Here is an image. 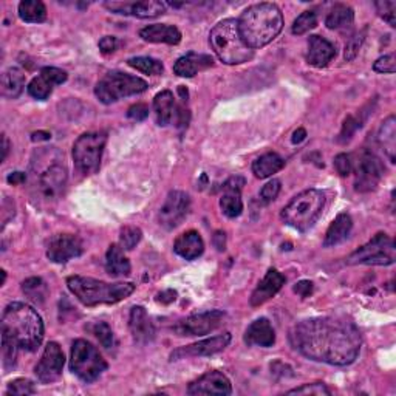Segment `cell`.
Here are the masks:
<instances>
[{
  "label": "cell",
  "mask_w": 396,
  "mask_h": 396,
  "mask_svg": "<svg viewBox=\"0 0 396 396\" xmlns=\"http://www.w3.org/2000/svg\"><path fill=\"white\" fill-rule=\"evenodd\" d=\"M67 285L75 297L85 307L112 305L129 297L135 291L133 283H107L82 276L68 277Z\"/></svg>",
  "instance_id": "cell-4"
},
{
  "label": "cell",
  "mask_w": 396,
  "mask_h": 396,
  "mask_svg": "<svg viewBox=\"0 0 396 396\" xmlns=\"http://www.w3.org/2000/svg\"><path fill=\"white\" fill-rule=\"evenodd\" d=\"M231 342V335L223 333V335L214 336L209 339H203L200 342L191 344L187 347L177 348L175 352H172L171 361H178L185 358H197V356H212L216 353L223 352L225 348Z\"/></svg>",
  "instance_id": "cell-17"
},
{
  "label": "cell",
  "mask_w": 396,
  "mask_h": 396,
  "mask_svg": "<svg viewBox=\"0 0 396 396\" xmlns=\"http://www.w3.org/2000/svg\"><path fill=\"white\" fill-rule=\"evenodd\" d=\"M225 313L220 310H211L204 313H197L178 322L175 330L180 336H203L217 330L223 323Z\"/></svg>",
  "instance_id": "cell-13"
},
{
  "label": "cell",
  "mask_w": 396,
  "mask_h": 396,
  "mask_svg": "<svg viewBox=\"0 0 396 396\" xmlns=\"http://www.w3.org/2000/svg\"><path fill=\"white\" fill-rule=\"evenodd\" d=\"M93 335L97 336V339L101 342V345L110 350V348H113L116 345V339L112 328L109 327V323L106 322H97L93 326Z\"/></svg>",
  "instance_id": "cell-40"
},
{
  "label": "cell",
  "mask_w": 396,
  "mask_h": 396,
  "mask_svg": "<svg viewBox=\"0 0 396 396\" xmlns=\"http://www.w3.org/2000/svg\"><path fill=\"white\" fill-rule=\"evenodd\" d=\"M295 292H297L300 297L311 296L313 295V283L310 280H300L299 283H296Z\"/></svg>",
  "instance_id": "cell-53"
},
{
  "label": "cell",
  "mask_w": 396,
  "mask_h": 396,
  "mask_svg": "<svg viewBox=\"0 0 396 396\" xmlns=\"http://www.w3.org/2000/svg\"><path fill=\"white\" fill-rule=\"evenodd\" d=\"M326 206V194L318 189H307L285 206L282 220L297 231H308L321 217Z\"/></svg>",
  "instance_id": "cell-6"
},
{
  "label": "cell",
  "mask_w": 396,
  "mask_h": 396,
  "mask_svg": "<svg viewBox=\"0 0 396 396\" xmlns=\"http://www.w3.org/2000/svg\"><path fill=\"white\" fill-rule=\"evenodd\" d=\"M191 209V198L183 191H172L166 197V200L160 209V225L166 229H173L183 223Z\"/></svg>",
  "instance_id": "cell-14"
},
{
  "label": "cell",
  "mask_w": 396,
  "mask_h": 396,
  "mask_svg": "<svg viewBox=\"0 0 396 396\" xmlns=\"http://www.w3.org/2000/svg\"><path fill=\"white\" fill-rule=\"evenodd\" d=\"M335 168H336L339 175H342V177L350 175L352 171H353V161H352L350 155L339 154V155L335 158Z\"/></svg>",
  "instance_id": "cell-48"
},
{
  "label": "cell",
  "mask_w": 396,
  "mask_h": 396,
  "mask_svg": "<svg viewBox=\"0 0 396 396\" xmlns=\"http://www.w3.org/2000/svg\"><path fill=\"white\" fill-rule=\"evenodd\" d=\"M142 237L141 229L137 226H124L121 229V235H120V243L123 249H133L137 245L140 243Z\"/></svg>",
  "instance_id": "cell-41"
},
{
  "label": "cell",
  "mask_w": 396,
  "mask_h": 396,
  "mask_svg": "<svg viewBox=\"0 0 396 396\" xmlns=\"http://www.w3.org/2000/svg\"><path fill=\"white\" fill-rule=\"evenodd\" d=\"M23 87H25V75H23L20 68L11 67L4 71L2 81H0V92H2L4 98H19L20 93L23 92Z\"/></svg>",
  "instance_id": "cell-28"
},
{
  "label": "cell",
  "mask_w": 396,
  "mask_h": 396,
  "mask_svg": "<svg viewBox=\"0 0 396 396\" xmlns=\"http://www.w3.org/2000/svg\"><path fill=\"white\" fill-rule=\"evenodd\" d=\"M239 30L249 49H262L273 42L283 28V16L274 4H256L240 16Z\"/></svg>",
  "instance_id": "cell-3"
},
{
  "label": "cell",
  "mask_w": 396,
  "mask_h": 396,
  "mask_svg": "<svg viewBox=\"0 0 396 396\" xmlns=\"http://www.w3.org/2000/svg\"><path fill=\"white\" fill-rule=\"evenodd\" d=\"M280 192V181L279 180H271L268 181V183L262 187V191H260V197H262V200L265 203L273 202L277 198Z\"/></svg>",
  "instance_id": "cell-47"
},
{
  "label": "cell",
  "mask_w": 396,
  "mask_h": 396,
  "mask_svg": "<svg viewBox=\"0 0 396 396\" xmlns=\"http://www.w3.org/2000/svg\"><path fill=\"white\" fill-rule=\"evenodd\" d=\"M352 228H353L352 217L345 212L339 214L328 228V231L326 234V240H323V247L326 248L336 247V245L347 240L348 235L352 233Z\"/></svg>",
  "instance_id": "cell-26"
},
{
  "label": "cell",
  "mask_w": 396,
  "mask_h": 396,
  "mask_svg": "<svg viewBox=\"0 0 396 396\" xmlns=\"http://www.w3.org/2000/svg\"><path fill=\"white\" fill-rule=\"evenodd\" d=\"M209 42L214 53L228 66H239L252 58V49L245 44L235 19H225L211 30Z\"/></svg>",
  "instance_id": "cell-5"
},
{
  "label": "cell",
  "mask_w": 396,
  "mask_h": 396,
  "mask_svg": "<svg viewBox=\"0 0 396 396\" xmlns=\"http://www.w3.org/2000/svg\"><path fill=\"white\" fill-rule=\"evenodd\" d=\"M361 121L356 120L354 116H348L344 125H342V132H340V141L345 142V141H350L352 137L354 135V132L361 129Z\"/></svg>",
  "instance_id": "cell-49"
},
{
  "label": "cell",
  "mask_w": 396,
  "mask_h": 396,
  "mask_svg": "<svg viewBox=\"0 0 396 396\" xmlns=\"http://www.w3.org/2000/svg\"><path fill=\"white\" fill-rule=\"evenodd\" d=\"M22 291L36 305H42L47 296H49V287H47V283L41 277H30L22 283Z\"/></svg>",
  "instance_id": "cell-34"
},
{
  "label": "cell",
  "mask_w": 396,
  "mask_h": 396,
  "mask_svg": "<svg viewBox=\"0 0 396 396\" xmlns=\"http://www.w3.org/2000/svg\"><path fill=\"white\" fill-rule=\"evenodd\" d=\"M147 90V82L144 79L133 76L123 71H110L97 84L94 93L101 102L112 104L123 98L132 97Z\"/></svg>",
  "instance_id": "cell-8"
},
{
  "label": "cell",
  "mask_w": 396,
  "mask_h": 396,
  "mask_svg": "<svg viewBox=\"0 0 396 396\" xmlns=\"http://www.w3.org/2000/svg\"><path fill=\"white\" fill-rule=\"evenodd\" d=\"M175 299H177V292L173 291V290H168V291L160 292L156 300H158V302H161V304H171Z\"/></svg>",
  "instance_id": "cell-55"
},
{
  "label": "cell",
  "mask_w": 396,
  "mask_h": 396,
  "mask_svg": "<svg viewBox=\"0 0 396 396\" xmlns=\"http://www.w3.org/2000/svg\"><path fill=\"white\" fill-rule=\"evenodd\" d=\"M154 112L158 125H169L177 113V106L173 94L169 90H163L154 98Z\"/></svg>",
  "instance_id": "cell-27"
},
{
  "label": "cell",
  "mask_w": 396,
  "mask_h": 396,
  "mask_svg": "<svg viewBox=\"0 0 396 396\" xmlns=\"http://www.w3.org/2000/svg\"><path fill=\"white\" fill-rule=\"evenodd\" d=\"M353 20H354V13L352 8L339 4L333 6V10L328 13L326 19V25L330 30H345L353 25Z\"/></svg>",
  "instance_id": "cell-32"
},
{
  "label": "cell",
  "mask_w": 396,
  "mask_h": 396,
  "mask_svg": "<svg viewBox=\"0 0 396 396\" xmlns=\"http://www.w3.org/2000/svg\"><path fill=\"white\" fill-rule=\"evenodd\" d=\"M305 137H307L305 129H297L295 132V135H292V142H295V144H299V142H302L305 140Z\"/></svg>",
  "instance_id": "cell-58"
},
{
  "label": "cell",
  "mask_w": 396,
  "mask_h": 396,
  "mask_svg": "<svg viewBox=\"0 0 396 396\" xmlns=\"http://www.w3.org/2000/svg\"><path fill=\"white\" fill-rule=\"evenodd\" d=\"M378 14L389 23L390 27H396V2L393 0H379L375 4Z\"/></svg>",
  "instance_id": "cell-42"
},
{
  "label": "cell",
  "mask_w": 396,
  "mask_h": 396,
  "mask_svg": "<svg viewBox=\"0 0 396 396\" xmlns=\"http://www.w3.org/2000/svg\"><path fill=\"white\" fill-rule=\"evenodd\" d=\"M384 164L379 158L370 152V150H364L359 155L358 163L354 166V189L358 192H371L378 187L379 181L384 175Z\"/></svg>",
  "instance_id": "cell-12"
},
{
  "label": "cell",
  "mask_w": 396,
  "mask_h": 396,
  "mask_svg": "<svg viewBox=\"0 0 396 396\" xmlns=\"http://www.w3.org/2000/svg\"><path fill=\"white\" fill-rule=\"evenodd\" d=\"M396 259V248L392 237L387 234H376L369 243L347 259L348 265H393Z\"/></svg>",
  "instance_id": "cell-10"
},
{
  "label": "cell",
  "mask_w": 396,
  "mask_h": 396,
  "mask_svg": "<svg viewBox=\"0 0 396 396\" xmlns=\"http://www.w3.org/2000/svg\"><path fill=\"white\" fill-rule=\"evenodd\" d=\"M290 340L305 358L338 367L354 362L362 344L358 327L352 321L335 316L296 323L290 333Z\"/></svg>",
  "instance_id": "cell-1"
},
{
  "label": "cell",
  "mask_w": 396,
  "mask_h": 396,
  "mask_svg": "<svg viewBox=\"0 0 396 396\" xmlns=\"http://www.w3.org/2000/svg\"><path fill=\"white\" fill-rule=\"evenodd\" d=\"M70 370L81 379L90 384L107 370V362L102 358L99 350L89 340L76 339L71 347Z\"/></svg>",
  "instance_id": "cell-7"
},
{
  "label": "cell",
  "mask_w": 396,
  "mask_h": 396,
  "mask_svg": "<svg viewBox=\"0 0 396 396\" xmlns=\"http://www.w3.org/2000/svg\"><path fill=\"white\" fill-rule=\"evenodd\" d=\"M283 285H285V277L274 268L268 269L266 276L264 277L262 282H259L257 288L254 290V292H252L251 305L260 307L262 304H265L266 300L274 297L277 292L280 291Z\"/></svg>",
  "instance_id": "cell-20"
},
{
  "label": "cell",
  "mask_w": 396,
  "mask_h": 396,
  "mask_svg": "<svg viewBox=\"0 0 396 396\" xmlns=\"http://www.w3.org/2000/svg\"><path fill=\"white\" fill-rule=\"evenodd\" d=\"M214 66V59L208 54H198V53H187L186 56H181L175 66L173 71L175 75L181 78H194L198 71H203Z\"/></svg>",
  "instance_id": "cell-23"
},
{
  "label": "cell",
  "mask_w": 396,
  "mask_h": 396,
  "mask_svg": "<svg viewBox=\"0 0 396 396\" xmlns=\"http://www.w3.org/2000/svg\"><path fill=\"white\" fill-rule=\"evenodd\" d=\"M41 76H44L47 81L53 85L64 84L67 81V73L64 70L56 68V67H45L41 71Z\"/></svg>",
  "instance_id": "cell-46"
},
{
  "label": "cell",
  "mask_w": 396,
  "mask_h": 396,
  "mask_svg": "<svg viewBox=\"0 0 396 396\" xmlns=\"http://www.w3.org/2000/svg\"><path fill=\"white\" fill-rule=\"evenodd\" d=\"M225 194L220 198V208L229 218L239 217L243 211V202L240 197V191L234 189H223Z\"/></svg>",
  "instance_id": "cell-35"
},
{
  "label": "cell",
  "mask_w": 396,
  "mask_h": 396,
  "mask_svg": "<svg viewBox=\"0 0 396 396\" xmlns=\"http://www.w3.org/2000/svg\"><path fill=\"white\" fill-rule=\"evenodd\" d=\"M66 358L61 347L56 342L47 344L41 361L36 364L35 373L42 384H51L58 381L64 369Z\"/></svg>",
  "instance_id": "cell-15"
},
{
  "label": "cell",
  "mask_w": 396,
  "mask_h": 396,
  "mask_svg": "<svg viewBox=\"0 0 396 396\" xmlns=\"http://www.w3.org/2000/svg\"><path fill=\"white\" fill-rule=\"evenodd\" d=\"M44 339V322L39 313L27 304L13 302L2 314V358L4 367L16 366L19 350L36 352Z\"/></svg>",
  "instance_id": "cell-2"
},
{
  "label": "cell",
  "mask_w": 396,
  "mask_h": 396,
  "mask_svg": "<svg viewBox=\"0 0 396 396\" xmlns=\"http://www.w3.org/2000/svg\"><path fill=\"white\" fill-rule=\"evenodd\" d=\"M19 16L27 23H41L47 19V8L41 0H23L19 4Z\"/></svg>",
  "instance_id": "cell-33"
},
{
  "label": "cell",
  "mask_w": 396,
  "mask_h": 396,
  "mask_svg": "<svg viewBox=\"0 0 396 396\" xmlns=\"http://www.w3.org/2000/svg\"><path fill=\"white\" fill-rule=\"evenodd\" d=\"M84 247L78 235L58 234L54 235L47 248V257L54 264H67L68 260L82 254Z\"/></svg>",
  "instance_id": "cell-16"
},
{
  "label": "cell",
  "mask_w": 396,
  "mask_h": 396,
  "mask_svg": "<svg viewBox=\"0 0 396 396\" xmlns=\"http://www.w3.org/2000/svg\"><path fill=\"white\" fill-rule=\"evenodd\" d=\"M129 328L133 340L138 344H149L155 339V327L147 311L142 307H133L129 318Z\"/></svg>",
  "instance_id": "cell-19"
},
{
  "label": "cell",
  "mask_w": 396,
  "mask_h": 396,
  "mask_svg": "<svg viewBox=\"0 0 396 396\" xmlns=\"http://www.w3.org/2000/svg\"><path fill=\"white\" fill-rule=\"evenodd\" d=\"M245 186V178L243 177H233L229 178L226 183L223 185V189H234V191H240Z\"/></svg>",
  "instance_id": "cell-54"
},
{
  "label": "cell",
  "mask_w": 396,
  "mask_h": 396,
  "mask_svg": "<svg viewBox=\"0 0 396 396\" xmlns=\"http://www.w3.org/2000/svg\"><path fill=\"white\" fill-rule=\"evenodd\" d=\"M233 385L228 376L221 371H208V373L200 376L197 381L191 383L187 387L189 395H218L226 396L231 395Z\"/></svg>",
  "instance_id": "cell-18"
},
{
  "label": "cell",
  "mask_w": 396,
  "mask_h": 396,
  "mask_svg": "<svg viewBox=\"0 0 396 396\" xmlns=\"http://www.w3.org/2000/svg\"><path fill=\"white\" fill-rule=\"evenodd\" d=\"M378 142L383 147L389 160L395 163L396 160V118L392 115L381 124L378 132Z\"/></svg>",
  "instance_id": "cell-30"
},
{
  "label": "cell",
  "mask_w": 396,
  "mask_h": 396,
  "mask_svg": "<svg viewBox=\"0 0 396 396\" xmlns=\"http://www.w3.org/2000/svg\"><path fill=\"white\" fill-rule=\"evenodd\" d=\"M107 137L104 133H84L73 146V160L76 169L84 175H93L99 171L102 152H104Z\"/></svg>",
  "instance_id": "cell-9"
},
{
  "label": "cell",
  "mask_w": 396,
  "mask_h": 396,
  "mask_svg": "<svg viewBox=\"0 0 396 396\" xmlns=\"http://www.w3.org/2000/svg\"><path fill=\"white\" fill-rule=\"evenodd\" d=\"M364 36H366V33L362 31V33H358L348 39V42L345 45V53H344L347 61H353L356 58V54H358L361 45L364 42Z\"/></svg>",
  "instance_id": "cell-45"
},
{
  "label": "cell",
  "mask_w": 396,
  "mask_h": 396,
  "mask_svg": "<svg viewBox=\"0 0 396 396\" xmlns=\"http://www.w3.org/2000/svg\"><path fill=\"white\" fill-rule=\"evenodd\" d=\"M61 161V156L58 155L36 172V187L47 202L58 198L67 185V168Z\"/></svg>",
  "instance_id": "cell-11"
},
{
  "label": "cell",
  "mask_w": 396,
  "mask_h": 396,
  "mask_svg": "<svg viewBox=\"0 0 396 396\" xmlns=\"http://www.w3.org/2000/svg\"><path fill=\"white\" fill-rule=\"evenodd\" d=\"M53 92V84H50L44 76H37L28 85V93L36 99H47Z\"/></svg>",
  "instance_id": "cell-39"
},
{
  "label": "cell",
  "mask_w": 396,
  "mask_h": 396,
  "mask_svg": "<svg viewBox=\"0 0 396 396\" xmlns=\"http://www.w3.org/2000/svg\"><path fill=\"white\" fill-rule=\"evenodd\" d=\"M25 173L23 172H14L11 175H8V183L11 185H22L23 181H25Z\"/></svg>",
  "instance_id": "cell-57"
},
{
  "label": "cell",
  "mask_w": 396,
  "mask_h": 396,
  "mask_svg": "<svg viewBox=\"0 0 396 396\" xmlns=\"http://www.w3.org/2000/svg\"><path fill=\"white\" fill-rule=\"evenodd\" d=\"M173 251H175L180 257L186 260H194L203 254L204 242L202 235L197 231H187L181 234L175 240V243H173Z\"/></svg>",
  "instance_id": "cell-25"
},
{
  "label": "cell",
  "mask_w": 396,
  "mask_h": 396,
  "mask_svg": "<svg viewBox=\"0 0 396 396\" xmlns=\"http://www.w3.org/2000/svg\"><path fill=\"white\" fill-rule=\"evenodd\" d=\"M373 70L378 73H395V56L393 54H387V56L379 58L375 64Z\"/></svg>",
  "instance_id": "cell-50"
},
{
  "label": "cell",
  "mask_w": 396,
  "mask_h": 396,
  "mask_svg": "<svg viewBox=\"0 0 396 396\" xmlns=\"http://www.w3.org/2000/svg\"><path fill=\"white\" fill-rule=\"evenodd\" d=\"M149 115V107L146 104H135L129 109L128 116L133 121H142L146 120Z\"/></svg>",
  "instance_id": "cell-51"
},
{
  "label": "cell",
  "mask_w": 396,
  "mask_h": 396,
  "mask_svg": "<svg viewBox=\"0 0 396 396\" xmlns=\"http://www.w3.org/2000/svg\"><path fill=\"white\" fill-rule=\"evenodd\" d=\"M318 25V14L314 11H304L292 23V33L302 36Z\"/></svg>",
  "instance_id": "cell-38"
},
{
  "label": "cell",
  "mask_w": 396,
  "mask_h": 396,
  "mask_svg": "<svg viewBox=\"0 0 396 396\" xmlns=\"http://www.w3.org/2000/svg\"><path fill=\"white\" fill-rule=\"evenodd\" d=\"M51 135L49 132H37L33 133V141H42V140H50Z\"/></svg>",
  "instance_id": "cell-60"
},
{
  "label": "cell",
  "mask_w": 396,
  "mask_h": 396,
  "mask_svg": "<svg viewBox=\"0 0 396 396\" xmlns=\"http://www.w3.org/2000/svg\"><path fill=\"white\" fill-rule=\"evenodd\" d=\"M116 47H118V41H116V37H113V36H106L99 41V50L104 54L113 53L116 50Z\"/></svg>",
  "instance_id": "cell-52"
},
{
  "label": "cell",
  "mask_w": 396,
  "mask_h": 396,
  "mask_svg": "<svg viewBox=\"0 0 396 396\" xmlns=\"http://www.w3.org/2000/svg\"><path fill=\"white\" fill-rule=\"evenodd\" d=\"M166 11V5L163 2H156V0H144V2H135L130 4L129 14L135 16L140 19H152L156 18Z\"/></svg>",
  "instance_id": "cell-36"
},
{
  "label": "cell",
  "mask_w": 396,
  "mask_h": 396,
  "mask_svg": "<svg viewBox=\"0 0 396 396\" xmlns=\"http://www.w3.org/2000/svg\"><path fill=\"white\" fill-rule=\"evenodd\" d=\"M214 245H216V248L218 251H225L226 248V234L217 231L216 235H214Z\"/></svg>",
  "instance_id": "cell-56"
},
{
  "label": "cell",
  "mask_w": 396,
  "mask_h": 396,
  "mask_svg": "<svg viewBox=\"0 0 396 396\" xmlns=\"http://www.w3.org/2000/svg\"><path fill=\"white\" fill-rule=\"evenodd\" d=\"M287 395H314V396H330L331 392L327 389L326 384L322 383H313V384H304L300 387H296Z\"/></svg>",
  "instance_id": "cell-43"
},
{
  "label": "cell",
  "mask_w": 396,
  "mask_h": 396,
  "mask_svg": "<svg viewBox=\"0 0 396 396\" xmlns=\"http://www.w3.org/2000/svg\"><path fill=\"white\" fill-rule=\"evenodd\" d=\"M140 36L144 39L146 42L152 44L177 45L181 41L180 30L173 25H166V23H155V25L142 28L140 31Z\"/></svg>",
  "instance_id": "cell-24"
},
{
  "label": "cell",
  "mask_w": 396,
  "mask_h": 396,
  "mask_svg": "<svg viewBox=\"0 0 396 396\" xmlns=\"http://www.w3.org/2000/svg\"><path fill=\"white\" fill-rule=\"evenodd\" d=\"M106 269L109 276L112 277H124L130 274V262L124 256L121 245H112L109 248L106 256Z\"/></svg>",
  "instance_id": "cell-29"
},
{
  "label": "cell",
  "mask_w": 396,
  "mask_h": 396,
  "mask_svg": "<svg viewBox=\"0 0 396 396\" xmlns=\"http://www.w3.org/2000/svg\"><path fill=\"white\" fill-rule=\"evenodd\" d=\"M285 161L280 155H277L274 152L265 154L262 156H259L257 160L252 163V172L257 178H268L273 177L274 173L283 169Z\"/></svg>",
  "instance_id": "cell-31"
},
{
  "label": "cell",
  "mask_w": 396,
  "mask_h": 396,
  "mask_svg": "<svg viewBox=\"0 0 396 396\" xmlns=\"http://www.w3.org/2000/svg\"><path fill=\"white\" fill-rule=\"evenodd\" d=\"M336 56V47L333 45L326 37L311 36L308 41V53L307 61L313 67L322 68L328 66V62Z\"/></svg>",
  "instance_id": "cell-21"
},
{
  "label": "cell",
  "mask_w": 396,
  "mask_h": 396,
  "mask_svg": "<svg viewBox=\"0 0 396 396\" xmlns=\"http://www.w3.org/2000/svg\"><path fill=\"white\" fill-rule=\"evenodd\" d=\"M245 342L257 347H273L276 342V333L271 322L265 318L254 321L245 333Z\"/></svg>",
  "instance_id": "cell-22"
},
{
  "label": "cell",
  "mask_w": 396,
  "mask_h": 396,
  "mask_svg": "<svg viewBox=\"0 0 396 396\" xmlns=\"http://www.w3.org/2000/svg\"><path fill=\"white\" fill-rule=\"evenodd\" d=\"M36 393V387L33 384V381L30 379H16V381L10 383L6 389L5 395H35Z\"/></svg>",
  "instance_id": "cell-44"
},
{
  "label": "cell",
  "mask_w": 396,
  "mask_h": 396,
  "mask_svg": "<svg viewBox=\"0 0 396 396\" xmlns=\"http://www.w3.org/2000/svg\"><path fill=\"white\" fill-rule=\"evenodd\" d=\"M128 64L133 68H137L142 73L146 75H152V76H158L161 75L164 71V67L161 64V61L149 58V56H138V58H130L128 61Z\"/></svg>",
  "instance_id": "cell-37"
},
{
  "label": "cell",
  "mask_w": 396,
  "mask_h": 396,
  "mask_svg": "<svg viewBox=\"0 0 396 396\" xmlns=\"http://www.w3.org/2000/svg\"><path fill=\"white\" fill-rule=\"evenodd\" d=\"M2 161L6 160V156H8V152H10V141H8L6 138V135H2Z\"/></svg>",
  "instance_id": "cell-59"
}]
</instances>
